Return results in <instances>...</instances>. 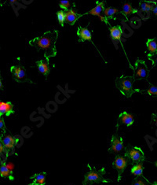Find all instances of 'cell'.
<instances>
[{
  "label": "cell",
  "instance_id": "obj_36",
  "mask_svg": "<svg viewBox=\"0 0 157 185\" xmlns=\"http://www.w3.org/2000/svg\"><path fill=\"white\" fill-rule=\"evenodd\" d=\"M0 6H1V3H0Z\"/></svg>",
  "mask_w": 157,
  "mask_h": 185
},
{
  "label": "cell",
  "instance_id": "obj_4",
  "mask_svg": "<svg viewBox=\"0 0 157 185\" xmlns=\"http://www.w3.org/2000/svg\"><path fill=\"white\" fill-rule=\"evenodd\" d=\"M124 156L128 159L132 164H138L145 160V155L142 150L137 147L128 146L125 148Z\"/></svg>",
  "mask_w": 157,
  "mask_h": 185
},
{
  "label": "cell",
  "instance_id": "obj_7",
  "mask_svg": "<svg viewBox=\"0 0 157 185\" xmlns=\"http://www.w3.org/2000/svg\"><path fill=\"white\" fill-rule=\"evenodd\" d=\"M10 72L13 75V77L18 83H24V82H30L32 84V82L28 78V76L26 74V71L24 66H13L10 68Z\"/></svg>",
  "mask_w": 157,
  "mask_h": 185
},
{
  "label": "cell",
  "instance_id": "obj_28",
  "mask_svg": "<svg viewBox=\"0 0 157 185\" xmlns=\"http://www.w3.org/2000/svg\"><path fill=\"white\" fill-rule=\"evenodd\" d=\"M4 155H6V157L9 155L7 151H6V148L4 147L3 144H2V140H1V137H0V158H3Z\"/></svg>",
  "mask_w": 157,
  "mask_h": 185
},
{
  "label": "cell",
  "instance_id": "obj_6",
  "mask_svg": "<svg viewBox=\"0 0 157 185\" xmlns=\"http://www.w3.org/2000/svg\"><path fill=\"white\" fill-rule=\"evenodd\" d=\"M130 161L125 156L122 155H116L114 162H113V167L117 171L118 173V181H120L123 172L125 171L128 162Z\"/></svg>",
  "mask_w": 157,
  "mask_h": 185
},
{
  "label": "cell",
  "instance_id": "obj_25",
  "mask_svg": "<svg viewBox=\"0 0 157 185\" xmlns=\"http://www.w3.org/2000/svg\"><path fill=\"white\" fill-rule=\"evenodd\" d=\"M132 185H154L153 183H151L145 177H141V176H137L134 179L132 182Z\"/></svg>",
  "mask_w": 157,
  "mask_h": 185
},
{
  "label": "cell",
  "instance_id": "obj_29",
  "mask_svg": "<svg viewBox=\"0 0 157 185\" xmlns=\"http://www.w3.org/2000/svg\"><path fill=\"white\" fill-rule=\"evenodd\" d=\"M149 59L152 62V63H153V65H155V66H157V54H155V55L152 56V57L149 58Z\"/></svg>",
  "mask_w": 157,
  "mask_h": 185
},
{
  "label": "cell",
  "instance_id": "obj_3",
  "mask_svg": "<svg viewBox=\"0 0 157 185\" xmlns=\"http://www.w3.org/2000/svg\"><path fill=\"white\" fill-rule=\"evenodd\" d=\"M90 168V171L84 176V180L82 181L83 185H92L94 183H109L111 182V180L106 179L104 177L105 174V169L101 168L99 170H97L96 167L91 168L90 165H88Z\"/></svg>",
  "mask_w": 157,
  "mask_h": 185
},
{
  "label": "cell",
  "instance_id": "obj_1",
  "mask_svg": "<svg viewBox=\"0 0 157 185\" xmlns=\"http://www.w3.org/2000/svg\"><path fill=\"white\" fill-rule=\"evenodd\" d=\"M58 38V31L51 30L47 31L40 36L29 41V44L35 47L38 51H44L45 59L54 58L57 55V43Z\"/></svg>",
  "mask_w": 157,
  "mask_h": 185
},
{
  "label": "cell",
  "instance_id": "obj_10",
  "mask_svg": "<svg viewBox=\"0 0 157 185\" xmlns=\"http://www.w3.org/2000/svg\"><path fill=\"white\" fill-rule=\"evenodd\" d=\"M134 116L131 114L126 112H122L119 115L118 118L117 124H116V128H119V127L121 125H125L127 127H130L134 124Z\"/></svg>",
  "mask_w": 157,
  "mask_h": 185
},
{
  "label": "cell",
  "instance_id": "obj_11",
  "mask_svg": "<svg viewBox=\"0 0 157 185\" xmlns=\"http://www.w3.org/2000/svg\"><path fill=\"white\" fill-rule=\"evenodd\" d=\"M96 6L95 7H94L93 9L90 10V11H88V12L85 13V14H82V16H83V15H88V14H91V15H94V16H98L99 17V18L101 19L102 22H105V23L106 24V21H105V17H101V13L105 12V2L104 1V2H98L97 1L96 2Z\"/></svg>",
  "mask_w": 157,
  "mask_h": 185
},
{
  "label": "cell",
  "instance_id": "obj_16",
  "mask_svg": "<svg viewBox=\"0 0 157 185\" xmlns=\"http://www.w3.org/2000/svg\"><path fill=\"white\" fill-rule=\"evenodd\" d=\"M110 32V36L113 40L120 41L121 44H123L121 41V36L123 34L122 28L120 25H116V26H110L109 28Z\"/></svg>",
  "mask_w": 157,
  "mask_h": 185
},
{
  "label": "cell",
  "instance_id": "obj_34",
  "mask_svg": "<svg viewBox=\"0 0 157 185\" xmlns=\"http://www.w3.org/2000/svg\"><path fill=\"white\" fill-rule=\"evenodd\" d=\"M155 166H156V167H157V162H155Z\"/></svg>",
  "mask_w": 157,
  "mask_h": 185
},
{
  "label": "cell",
  "instance_id": "obj_17",
  "mask_svg": "<svg viewBox=\"0 0 157 185\" xmlns=\"http://www.w3.org/2000/svg\"><path fill=\"white\" fill-rule=\"evenodd\" d=\"M80 17H82V14H77L76 11L74 10L73 9H71L69 10L66 11V19H65V22L69 25L72 26V25H75L77 20L80 18Z\"/></svg>",
  "mask_w": 157,
  "mask_h": 185
},
{
  "label": "cell",
  "instance_id": "obj_23",
  "mask_svg": "<svg viewBox=\"0 0 157 185\" xmlns=\"http://www.w3.org/2000/svg\"><path fill=\"white\" fill-rule=\"evenodd\" d=\"M143 162H140L138 164H136L131 168V173L134 174L136 176H141V177H145L144 175H143Z\"/></svg>",
  "mask_w": 157,
  "mask_h": 185
},
{
  "label": "cell",
  "instance_id": "obj_30",
  "mask_svg": "<svg viewBox=\"0 0 157 185\" xmlns=\"http://www.w3.org/2000/svg\"><path fill=\"white\" fill-rule=\"evenodd\" d=\"M5 122L2 118H0V129H5Z\"/></svg>",
  "mask_w": 157,
  "mask_h": 185
},
{
  "label": "cell",
  "instance_id": "obj_2",
  "mask_svg": "<svg viewBox=\"0 0 157 185\" xmlns=\"http://www.w3.org/2000/svg\"><path fill=\"white\" fill-rule=\"evenodd\" d=\"M134 76H121L115 80L116 87L127 98H130L136 92V89L134 88Z\"/></svg>",
  "mask_w": 157,
  "mask_h": 185
},
{
  "label": "cell",
  "instance_id": "obj_32",
  "mask_svg": "<svg viewBox=\"0 0 157 185\" xmlns=\"http://www.w3.org/2000/svg\"><path fill=\"white\" fill-rule=\"evenodd\" d=\"M152 13L154 14V15L157 16V4L155 6V7H154L153 10H152Z\"/></svg>",
  "mask_w": 157,
  "mask_h": 185
},
{
  "label": "cell",
  "instance_id": "obj_24",
  "mask_svg": "<svg viewBox=\"0 0 157 185\" xmlns=\"http://www.w3.org/2000/svg\"><path fill=\"white\" fill-rule=\"evenodd\" d=\"M136 92H139L141 94H148L151 96L157 97V86L151 85L148 89H145V90L136 89Z\"/></svg>",
  "mask_w": 157,
  "mask_h": 185
},
{
  "label": "cell",
  "instance_id": "obj_14",
  "mask_svg": "<svg viewBox=\"0 0 157 185\" xmlns=\"http://www.w3.org/2000/svg\"><path fill=\"white\" fill-rule=\"evenodd\" d=\"M36 64L39 73H42L44 77H47V76L50 74V62H49V59L39 60L36 62Z\"/></svg>",
  "mask_w": 157,
  "mask_h": 185
},
{
  "label": "cell",
  "instance_id": "obj_12",
  "mask_svg": "<svg viewBox=\"0 0 157 185\" xmlns=\"http://www.w3.org/2000/svg\"><path fill=\"white\" fill-rule=\"evenodd\" d=\"M77 36H78V42H85V41H90L92 42V35L91 32L87 28L78 26L77 29Z\"/></svg>",
  "mask_w": 157,
  "mask_h": 185
},
{
  "label": "cell",
  "instance_id": "obj_21",
  "mask_svg": "<svg viewBox=\"0 0 157 185\" xmlns=\"http://www.w3.org/2000/svg\"><path fill=\"white\" fill-rule=\"evenodd\" d=\"M13 171L10 169V166L6 164L5 161L2 162V165L0 166V176L2 178H10L13 180Z\"/></svg>",
  "mask_w": 157,
  "mask_h": 185
},
{
  "label": "cell",
  "instance_id": "obj_33",
  "mask_svg": "<svg viewBox=\"0 0 157 185\" xmlns=\"http://www.w3.org/2000/svg\"><path fill=\"white\" fill-rule=\"evenodd\" d=\"M2 88V79H1V76H0V90Z\"/></svg>",
  "mask_w": 157,
  "mask_h": 185
},
{
  "label": "cell",
  "instance_id": "obj_13",
  "mask_svg": "<svg viewBox=\"0 0 157 185\" xmlns=\"http://www.w3.org/2000/svg\"><path fill=\"white\" fill-rule=\"evenodd\" d=\"M1 140H2V144L6 150L8 155L10 151H14V147L16 146V139L14 137H13L10 135H7L3 138H1Z\"/></svg>",
  "mask_w": 157,
  "mask_h": 185
},
{
  "label": "cell",
  "instance_id": "obj_22",
  "mask_svg": "<svg viewBox=\"0 0 157 185\" xmlns=\"http://www.w3.org/2000/svg\"><path fill=\"white\" fill-rule=\"evenodd\" d=\"M138 12V10L135 9L132 6V5L128 2H125L123 6V10H122V14L123 16H125L126 18L127 19V17L133 14H136Z\"/></svg>",
  "mask_w": 157,
  "mask_h": 185
},
{
  "label": "cell",
  "instance_id": "obj_9",
  "mask_svg": "<svg viewBox=\"0 0 157 185\" xmlns=\"http://www.w3.org/2000/svg\"><path fill=\"white\" fill-rule=\"evenodd\" d=\"M123 139L117 134H114L111 139V147L109 149V153H120L123 149Z\"/></svg>",
  "mask_w": 157,
  "mask_h": 185
},
{
  "label": "cell",
  "instance_id": "obj_5",
  "mask_svg": "<svg viewBox=\"0 0 157 185\" xmlns=\"http://www.w3.org/2000/svg\"><path fill=\"white\" fill-rule=\"evenodd\" d=\"M149 75V70L146 63L143 60L137 59L134 64V77L135 80H143L147 79Z\"/></svg>",
  "mask_w": 157,
  "mask_h": 185
},
{
  "label": "cell",
  "instance_id": "obj_26",
  "mask_svg": "<svg viewBox=\"0 0 157 185\" xmlns=\"http://www.w3.org/2000/svg\"><path fill=\"white\" fill-rule=\"evenodd\" d=\"M57 18L59 24H60L62 27L64 26V22H65V19H66V12H65L64 10L57 11Z\"/></svg>",
  "mask_w": 157,
  "mask_h": 185
},
{
  "label": "cell",
  "instance_id": "obj_15",
  "mask_svg": "<svg viewBox=\"0 0 157 185\" xmlns=\"http://www.w3.org/2000/svg\"><path fill=\"white\" fill-rule=\"evenodd\" d=\"M13 114H14V111L12 103L0 101V118H2L3 115L10 116Z\"/></svg>",
  "mask_w": 157,
  "mask_h": 185
},
{
  "label": "cell",
  "instance_id": "obj_31",
  "mask_svg": "<svg viewBox=\"0 0 157 185\" xmlns=\"http://www.w3.org/2000/svg\"><path fill=\"white\" fill-rule=\"evenodd\" d=\"M152 121H154V122L155 123V124H156L157 125V114H153L152 115Z\"/></svg>",
  "mask_w": 157,
  "mask_h": 185
},
{
  "label": "cell",
  "instance_id": "obj_8",
  "mask_svg": "<svg viewBox=\"0 0 157 185\" xmlns=\"http://www.w3.org/2000/svg\"><path fill=\"white\" fill-rule=\"evenodd\" d=\"M156 2L153 1H141L139 2V10L137 14L144 20L149 18V14L152 12Z\"/></svg>",
  "mask_w": 157,
  "mask_h": 185
},
{
  "label": "cell",
  "instance_id": "obj_18",
  "mask_svg": "<svg viewBox=\"0 0 157 185\" xmlns=\"http://www.w3.org/2000/svg\"><path fill=\"white\" fill-rule=\"evenodd\" d=\"M119 14H120V11H119V10L116 9V8H105V12H104V15H105V18L106 24H107L109 27H110L111 25L109 23V20L116 19V17H117V15Z\"/></svg>",
  "mask_w": 157,
  "mask_h": 185
},
{
  "label": "cell",
  "instance_id": "obj_35",
  "mask_svg": "<svg viewBox=\"0 0 157 185\" xmlns=\"http://www.w3.org/2000/svg\"><path fill=\"white\" fill-rule=\"evenodd\" d=\"M29 185H32V183H30V184H29Z\"/></svg>",
  "mask_w": 157,
  "mask_h": 185
},
{
  "label": "cell",
  "instance_id": "obj_27",
  "mask_svg": "<svg viewBox=\"0 0 157 185\" xmlns=\"http://www.w3.org/2000/svg\"><path fill=\"white\" fill-rule=\"evenodd\" d=\"M59 6H60V7L64 10L65 12L71 9L70 2H68V0H62V1H61V2H59Z\"/></svg>",
  "mask_w": 157,
  "mask_h": 185
},
{
  "label": "cell",
  "instance_id": "obj_20",
  "mask_svg": "<svg viewBox=\"0 0 157 185\" xmlns=\"http://www.w3.org/2000/svg\"><path fill=\"white\" fill-rule=\"evenodd\" d=\"M46 173H36L32 176H31V179L33 180V182L32 183V185H45L46 183Z\"/></svg>",
  "mask_w": 157,
  "mask_h": 185
},
{
  "label": "cell",
  "instance_id": "obj_19",
  "mask_svg": "<svg viewBox=\"0 0 157 185\" xmlns=\"http://www.w3.org/2000/svg\"><path fill=\"white\" fill-rule=\"evenodd\" d=\"M146 46L148 50V58L152 57L157 54V43L155 39H148L146 43Z\"/></svg>",
  "mask_w": 157,
  "mask_h": 185
}]
</instances>
